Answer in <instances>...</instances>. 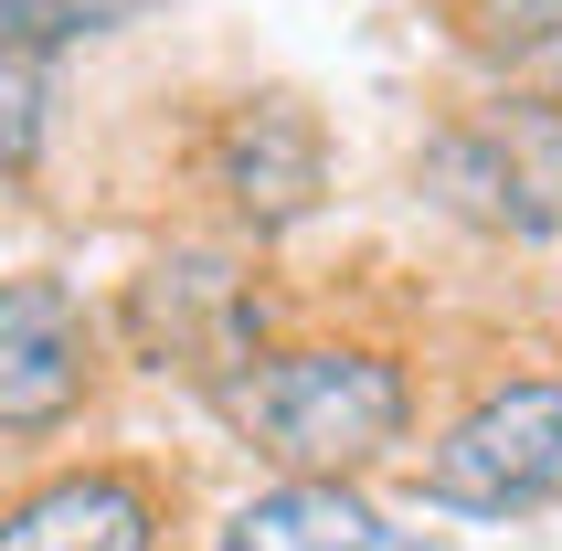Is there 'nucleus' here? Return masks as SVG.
Returning <instances> with one entry per match:
<instances>
[{
  "label": "nucleus",
  "instance_id": "obj_3",
  "mask_svg": "<svg viewBox=\"0 0 562 551\" xmlns=\"http://www.w3.org/2000/svg\"><path fill=\"white\" fill-rule=\"evenodd\" d=\"M127 329L159 371H191V382H234L255 361V286L223 255H159L138 286H127Z\"/></svg>",
  "mask_w": 562,
  "mask_h": 551
},
{
  "label": "nucleus",
  "instance_id": "obj_6",
  "mask_svg": "<svg viewBox=\"0 0 562 551\" xmlns=\"http://www.w3.org/2000/svg\"><path fill=\"white\" fill-rule=\"evenodd\" d=\"M213 170H223V191H234V213H245L255 234L297 223L318 191H329V149H318L308 106H286V95H266V106H245V117L223 127Z\"/></svg>",
  "mask_w": 562,
  "mask_h": 551
},
{
  "label": "nucleus",
  "instance_id": "obj_11",
  "mask_svg": "<svg viewBox=\"0 0 562 551\" xmlns=\"http://www.w3.org/2000/svg\"><path fill=\"white\" fill-rule=\"evenodd\" d=\"M477 32H499V43H541V32H562V0H468Z\"/></svg>",
  "mask_w": 562,
  "mask_h": 551
},
{
  "label": "nucleus",
  "instance_id": "obj_10",
  "mask_svg": "<svg viewBox=\"0 0 562 551\" xmlns=\"http://www.w3.org/2000/svg\"><path fill=\"white\" fill-rule=\"evenodd\" d=\"M32 149H43V64L0 43V170H22Z\"/></svg>",
  "mask_w": 562,
  "mask_h": 551
},
{
  "label": "nucleus",
  "instance_id": "obj_1",
  "mask_svg": "<svg viewBox=\"0 0 562 551\" xmlns=\"http://www.w3.org/2000/svg\"><path fill=\"white\" fill-rule=\"evenodd\" d=\"M234 425L277 466L340 477V466H372L382 446H404V371L372 350H286V361L234 371Z\"/></svg>",
  "mask_w": 562,
  "mask_h": 551
},
{
  "label": "nucleus",
  "instance_id": "obj_8",
  "mask_svg": "<svg viewBox=\"0 0 562 551\" xmlns=\"http://www.w3.org/2000/svg\"><path fill=\"white\" fill-rule=\"evenodd\" d=\"M223 551H436V541H414V530H393L382 509H361V498H340L329 477H308V488L255 498L245 520L223 530Z\"/></svg>",
  "mask_w": 562,
  "mask_h": 551
},
{
  "label": "nucleus",
  "instance_id": "obj_9",
  "mask_svg": "<svg viewBox=\"0 0 562 551\" xmlns=\"http://www.w3.org/2000/svg\"><path fill=\"white\" fill-rule=\"evenodd\" d=\"M117 11H138V0H0V43H75V32H106Z\"/></svg>",
  "mask_w": 562,
  "mask_h": 551
},
{
  "label": "nucleus",
  "instance_id": "obj_7",
  "mask_svg": "<svg viewBox=\"0 0 562 551\" xmlns=\"http://www.w3.org/2000/svg\"><path fill=\"white\" fill-rule=\"evenodd\" d=\"M0 551H149V488L138 477H54L0 520Z\"/></svg>",
  "mask_w": 562,
  "mask_h": 551
},
{
  "label": "nucleus",
  "instance_id": "obj_4",
  "mask_svg": "<svg viewBox=\"0 0 562 551\" xmlns=\"http://www.w3.org/2000/svg\"><path fill=\"white\" fill-rule=\"evenodd\" d=\"M86 403V318L54 276L0 286V435H43Z\"/></svg>",
  "mask_w": 562,
  "mask_h": 551
},
{
  "label": "nucleus",
  "instance_id": "obj_2",
  "mask_svg": "<svg viewBox=\"0 0 562 551\" xmlns=\"http://www.w3.org/2000/svg\"><path fill=\"white\" fill-rule=\"evenodd\" d=\"M446 509H541L562 498V382H509L425 457Z\"/></svg>",
  "mask_w": 562,
  "mask_h": 551
},
{
  "label": "nucleus",
  "instance_id": "obj_5",
  "mask_svg": "<svg viewBox=\"0 0 562 551\" xmlns=\"http://www.w3.org/2000/svg\"><path fill=\"white\" fill-rule=\"evenodd\" d=\"M436 181H457V202H477L509 234H552L562 223V117L552 106H509L499 127H468L436 149Z\"/></svg>",
  "mask_w": 562,
  "mask_h": 551
}]
</instances>
